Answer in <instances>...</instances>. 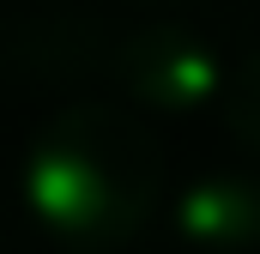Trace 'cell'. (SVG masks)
<instances>
[{"label":"cell","mask_w":260,"mask_h":254,"mask_svg":"<svg viewBox=\"0 0 260 254\" xmlns=\"http://www.w3.org/2000/svg\"><path fill=\"white\" fill-rule=\"evenodd\" d=\"M164 194V139L115 97H73L24 151V200L43 230L73 248L139 236Z\"/></svg>","instance_id":"obj_1"},{"label":"cell","mask_w":260,"mask_h":254,"mask_svg":"<svg viewBox=\"0 0 260 254\" xmlns=\"http://www.w3.org/2000/svg\"><path fill=\"white\" fill-rule=\"evenodd\" d=\"M109 73H115V85L133 103L164 109V115L218 103L224 79H230V67L212 49V37L182 24V18H139V24H127L115 37V49H109Z\"/></svg>","instance_id":"obj_2"},{"label":"cell","mask_w":260,"mask_h":254,"mask_svg":"<svg viewBox=\"0 0 260 254\" xmlns=\"http://www.w3.org/2000/svg\"><path fill=\"white\" fill-rule=\"evenodd\" d=\"M109 24L85 6L37 0V6H6L0 12V67L18 73L24 85H73L97 67H109Z\"/></svg>","instance_id":"obj_3"},{"label":"cell","mask_w":260,"mask_h":254,"mask_svg":"<svg viewBox=\"0 0 260 254\" xmlns=\"http://www.w3.org/2000/svg\"><path fill=\"white\" fill-rule=\"evenodd\" d=\"M176 230L206 254H236L260 242V176L206 170L176 194Z\"/></svg>","instance_id":"obj_4"},{"label":"cell","mask_w":260,"mask_h":254,"mask_svg":"<svg viewBox=\"0 0 260 254\" xmlns=\"http://www.w3.org/2000/svg\"><path fill=\"white\" fill-rule=\"evenodd\" d=\"M224 127H230V139L236 145H248L260 157V43L242 55V61L230 67V79H224Z\"/></svg>","instance_id":"obj_5"},{"label":"cell","mask_w":260,"mask_h":254,"mask_svg":"<svg viewBox=\"0 0 260 254\" xmlns=\"http://www.w3.org/2000/svg\"><path fill=\"white\" fill-rule=\"evenodd\" d=\"M133 6H182V0H133Z\"/></svg>","instance_id":"obj_6"}]
</instances>
